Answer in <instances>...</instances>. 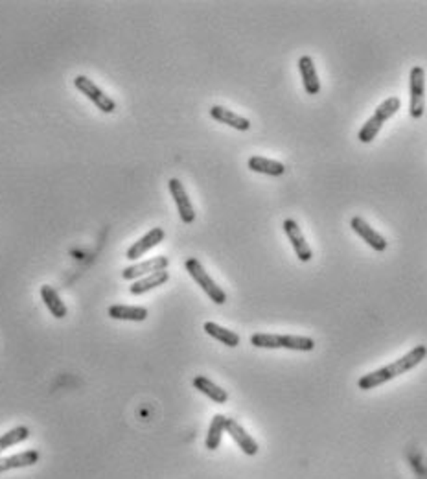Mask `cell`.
I'll return each instance as SVG.
<instances>
[{"mask_svg": "<svg viewBox=\"0 0 427 479\" xmlns=\"http://www.w3.org/2000/svg\"><path fill=\"white\" fill-rule=\"evenodd\" d=\"M74 85H76V89H78L79 92H83V94H85V96H87L101 113H107V115H109V113H115L116 109L115 100L110 96H107L106 92L101 91L96 83L92 81V79H89L87 76H78V78L74 79Z\"/></svg>", "mask_w": 427, "mask_h": 479, "instance_id": "5", "label": "cell"}, {"mask_svg": "<svg viewBox=\"0 0 427 479\" xmlns=\"http://www.w3.org/2000/svg\"><path fill=\"white\" fill-rule=\"evenodd\" d=\"M280 349L299 350V352H312L315 349V341L312 337L304 336H282L280 334Z\"/></svg>", "mask_w": 427, "mask_h": 479, "instance_id": "22", "label": "cell"}, {"mask_svg": "<svg viewBox=\"0 0 427 479\" xmlns=\"http://www.w3.org/2000/svg\"><path fill=\"white\" fill-rule=\"evenodd\" d=\"M227 428V417L223 415H214V419H212L210 426H208V433H207V444L208 450H217L221 444V437H223V432Z\"/></svg>", "mask_w": 427, "mask_h": 479, "instance_id": "21", "label": "cell"}, {"mask_svg": "<svg viewBox=\"0 0 427 479\" xmlns=\"http://www.w3.org/2000/svg\"><path fill=\"white\" fill-rule=\"evenodd\" d=\"M350 227L354 229L355 235L361 236V238H363L365 242H367V244L374 249V251H377V253H383V251L387 249V245H389L387 244L385 236H382L376 229H372V227L368 225L363 218H359V216L352 218V220H350Z\"/></svg>", "mask_w": 427, "mask_h": 479, "instance_id": "9", "label": "cell"}, {"mask_svg": "<svg viewBox=\"0 0 427 479\" xmlns=\"http://www.w3.org/2000/svg\"><path fill=\"white\" fill-rule=\"evenodd\" d=\"M400 106H402L400 98H396V96L387 98L385 101H382V103L377 106L376 113H374V115L370 116L367 122H365V125L361 128V131H359V135H358L359 142H363V144L372 142L374 138L377 137V133L382 131V128L385 125L387 120H391L392 116L400 111Z\"/></svg>", "mask_w": 427, "mask_h": 479, "instance_id": "2", "label": "cell"}, {"mask_svg": "<svg viewBox=\"0 0 427 479\" xmlns=\"http://www.w3.org/2000/svg\"><path fill=\"white\" fill-rule=\"evenodd\" d=\"M249 170L256 171V174L271 175V177H278V175L285 174V166L278 161H273V159H266V157L253 155L247 161Z\"/></svg>", "mask_w": 427, "mask_h": 479, "instance_id": "16", "label": "cell"}, {"mask_svg": "<svg viewBox=\"0 0 427 479\" xmlns=\"http://www.w3.org/2000/svg\"><path fill=\"white\" fill-rule=\"evenodd\" d=\"M28 437H30V429H28L26 426H17V428L9 429L4 435H0V453L4 450H8V448L15 446V444H21V442L26 441Z\"/></svg>", "mask_w": 427, "mask_h": 479, "instance_id": "23", "label": "cell"}, {"mask_svg": "<svg viewBox=\"0 0 427 479\" xmlns=\"http://www.w3.org/2000/svg\"><path fill=\"white\" fill-rule=\"evenodd\" d=\"M210 116L216 120V122H221V124L229 125V128L232 129H238V131H249V129H251V122H249L245 116L236 115L234 111L227 109V107L214 106L210 109Z\"/></svg>", "mask_w": 427, "mask_h": 479, "instance_id": "13", "label": "cell"}, {"mask_svg": "<svg viewBox=\"0 0 427 479\" xmlns=\"http://www.w3.org/2000/svg\"><path fill=\"white\" fill-rule=\"evenodd\" d=\"M170 281V273L168 271H159V273H152V275L142 276V278H138L131 284L129 288V293L131 295H144L147 291L155 290L159 286L166 284V282Z\"/></svg>", "mask_w": 427, "mask_h": 479, "instance_id": "14", "label": "cell"}, {"mask_svg": "<svg viewBox=\"0 0 427 479\" xmlns=\"http://www.w3.org/2000/svg\"><path fill=\"white\" fill-rule=\"evenodd\" d=\"M299 70L302 76L304 91L308 92L309 96H315L321 92V81H319L317 70H315V63H313L312 55H302L299 60Z\"/></svg>", "mask_w": 427, "mask_h": 479, "instance_id": "12", "label": "cell"}, {"mask_svg": "<svg viewBox=\"0 0 427 479\" xmlns=\"http://www.w3.org/2000/svg\"><path fill=\"white\" fill-rule=\"evenodd\" d=\"M184 267H186V271L190 273V276H192L193 281L201 286L203 291L208 295V299H210L212 303H216V304L227 303V293L221 290L216 282H214V278L208 275L207 269L203 267V264L199 262L198 258H188V260L184 262Z\"/></svg>", "mask_w": 427, "mask_h": 479, "instance_id": "3", "label": "cell"}, {"mask_svg": "<svg viewBox=\"0 0 427 479\" xmlns=\"http://www.w3.org/2000/svg\"><path fill=\"white\" fill-rule=\"evenodd\" d=\"M162 240H164V229L155 227V229L149 230L147 235H144L142 238L137 240V242L127 249L125 257H127V260H138V258H142L147 251H152L153 247H156V245L161 244Z\"/></svg>", "mask_w": 427, "mask_h": 479, "instance_id": "10", "label": "cell"}, {"mask_svg": "<svg viewBox=\"0 0 427 479\" xmlns=\"http://www.w3.org/2000/svg\"><path fill=\"white\" fill-rule=\"evenodd\" d=\"M168 188H170L171 198H173L175 205H177V210H179V216L181 220H183V223H193V220H195V210H193V205L192 201H190L186 190H184L183 183H181L179 179H170Z\"/></svg>", "mask_w": 427, "mask_h": 479, "instance_id": "8", "label": "cell"}, {"mask_svg": "<svg viewBox=\"0 0 427 479\" xmlns=\"http://www.w3.org/2000/svg\"><path fill=\"white\" fill-rule=\"evenodd\" d=\"M39 461V451L37 450H26L21 453H15L11 457H0V474L8 472V470L24 468V466H32Z\"/></svg>", "mask_w": 427, "mask_h": 479, "instance_id": "15", "label": "cell"}, {"mask_svg": "<svg viewBox=\"0 0 427 479\" xmlns=\"http://www.w3.org/2000/svg\"><path fill=\"white\" fill-rule=\"evenodd\" d=\"M41 297H42V300H45L46 308L50 310V313L55 319L67 317V312H69V310H67L64 303L61 300V297L57 295V291H55L52 286H42Z\"/></svg>", "mask_w": 427, "mask_h": 479, "instance_id": "19", "label": "cell"}, {"mask_svg": "<svg viewBox=\"0 0 427 479\" xmlns=\"http://www.w3.org/2000/svg\"><path fill=\"white\" fill-rule=\"evenodd\" d=\"M109 317L116 321H135L142 322L147 319V310L144 306H125V304H115L109 308Z\"/></svg>", "mask_w": 427, "mask_h": 479, "instance_id": "17", "label": "cell"}, {"mask_svg": "<svg viewBox=\"0 0 427 479\" xmlns=\"http://www.w3.org/2000/svg\"><path fill=\"white\" fill-rule=\"evenodd\" d=\"M426 356H427L426 345L414 346L413 350H409V352H407L405 356H402L400 359L392 361L391 365L377 368V371H374V373H368V374H365V376L359 378V382H358L359 389H363V391H370V389H374V387L383 385L385 382H391V380H394L396 376H400V374L413 371L416 365L422 364L423 359H426Z\"/></svg>", "mask_w": 427, "mask_h": 479, "instance_id": "1", "label": "cell"}, {"mask_svg": "<svg viewBox=\"0 0 427 479\" xmlns=\"http://www.w3.org/2000/svg\"><path fill=\"white\" fill-rule=\"evenodd\" d=\"M225 432L229 433L230 437H232V441L238 444L239 450L244 451L245 456H251V457L256 456V453H258V442L254 441V439L251 437L247 432H245L241 424H238V420L227 419Z\"/></svg>", "mask_w": 427, "mask_h": 479, "instance_id": "11", "label": "cell"}, {"mask_svg": "<svg viewBox=\"0 0 427 479\" xmlns=\"http://www.w3.org/2000/svg\"><path fill=\"white\" fill-rule=\"evenodd\" d=\"M205 332H207L208 336L214 337V339H217L220 343H223V345L227 346H238L239 345V336L236 334V332L229 330V328L225 327H220L217 322H205Z\"/></svg>", "mask_w": 427, "mask_h": 479, "instance_id": "20", "label": "cell"}, {"mask_svg": "<svg viewBox=\"0 0 427 479\" xmlns=\"http://www.w3.org/2000/svg\"><path fill=\"white\" fill-rule=\"evenodd\" d=\"M284 232H285V236L290 238L291 245H293L295 254H297V258H299L300 262H309V260L313 258V251H312V247H309L308 242H306V238H304L299 223H297L295 220H291V218L290 220H285Z\"/></svg>", "mask_w": 427, "mask_h": 479, "instance_id": "7", "label": "cell"}, {"mask_svg": "<svg viewBox=\"0 0 427 479\" xmlns=\"http://www.w3.org/2000/svg\"><path fill=\"white\" fill-rule=\"evenodd\" d=\"M170 266V258L166 257H155L149 258V260H144V262H137L133 266H127L122 271V278L124 281H137V278H142V276L152 275V273L166 271Z\"/></svg>", "mask_w": 427, "mask_h": 479, "instance_id": "6", "label": "cell"}, {"mask_svg": "<svg viewBox=\"0 0 427 479\" xmlns=\"http://www.w3.org/2000/svg\"><path fill=\"white\" fill-rule=\"evenodd\" d=\"M251 345L258 349H280V334H263L258 332L251 336Z\"/></svg>", "mask_w": 427, "mask_h": 479, "instance_id": "24", "label": "cell"}, {"mask_svg": "<svg viewBox=\"0 0 427 479\" xmlns=\"http://www.w3.org/2000/svg\"><path fill=\"white\" fill-rule=\"evenodd\" d=\"M193 387L201 391L203 395L208 396L212 402H216V404H225L229 400V393L225 389H221L220 385L208 380L207 376H195L193 378Z\"/></svg>", "mask_w": 427, "mask_h": 479, "instance_id": "18", "label": "cell"}, {"mask_svg": "<svg viewBox=\"0 0 427 479\" xmlns=\"http://www.w3.org/2000/svg\"><path fill=\"white\" fill-rule=\"evenodd\" d=\"M426 111V70L413 67L409 74V115L411 118H422Z\"/></svg>", "mask_w": 427, "mask_h": 479, "instance_id": "4", "label": "cell"}]
</instances>
